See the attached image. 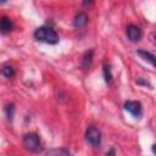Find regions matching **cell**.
<instances>
[{
	"mask_svg": "<svg viewBox=\"0 0 156 156\" xmlns=\"http://www.w3.org/2000/svg\"><path fill=\"white\" fill-rule=\"evenodd\" d=\"M151 150H152V152L156 155V144L155 145H152V147H151Z\"/></svg>",
	"mask_w": 156,
	"mask_h": 156,
	"instance_id": "obj_15",
	"label": "cell"
},
{
	"mask_svg": "<svg viewBox=\"0 0 156 156\" xmlns=\"http://www.w3.org/2000/svg\"><path fill=\"white\" fill-rule=\"evenodd\" d=\"M34 38L38 40V41H41V43H46V44H57L58 43V35L57 33L51 28V27H46V26H43V27H39L35 29L34 32Z\"/></svg>",
	"mask_w": 156,
	"mask_h": 156,
	"instance_id": "obj_1",
	"label": "cell"
},
{
	"mask_svg": "<svg viewBox=\"0 0 156 156\" xmlns=\"http://www.w3.org/2000/svg\"><path fill=\"white\" fill-rule=\"evenodd\" d=\"M2 74L6 77V78H12L15 76V69L12 68V66L10 65H5L2 67Z\"/></svg>",
	"mask_w": 156,
	"mask_h": 156,
	"instance_id": "obj_11",
	"label": "cell"
},
{
	"mask_svg": "<svg viewBox=\"0 0 156 156\" xmlns=\"http://www.w3.org/2000/svg\"><path fill=\"white\" fill-rule=\"evenodd\" d=\"M13 113H15V105H13V104L7 105V106H6V116H7V119H9V121H12Z\"/></svg>",
	"mask_w": 156,
	"mask_h": 156,
	"instance_id": "obj_13",
	"label": "cell"
},
{
	"mask_svg": "<svg viewBox=\"0 0 156 156\" xmlns=\"http://www.w3.org/2000/svg\"><path fill=\"white\" fill-rule=\"evenodd\" d=\"M124 110L128 111L130 115H133L134 117H140L143 115V106L139 101H133V100H128L124 102L123 105Z\"/></svg>",
	"mask_w": 156,
	"mask_h": 156,
	"instance_id": "obj_4",
	"label": "cell"
},
{
	"mask_svg": "<svg viewBox=\"0 0 156 156\" xmlns=\"http://www.w3.org/2000/svg\"><path fill=\"white\" fill-rule=\"evenodd\" d=\"M12 27H13L12 21L10 18H7V17H2V20H1V33L2 34L9 33L12 29Z\"/></svg>",
	"mask_w": 156,
	"mask_h": 156,
	"instance_id": "obj_9",
	"label": "cell"
},
{
	"mask_svg": "<svg viewBox=\"0 0 156 156\" xmlns=\"http://www.w3.org/2000/svg\"><path fill=\"white\" fill-rule=\"evenodd\" d=\"M22 143H23V146L26 150H28L29 152H40L41 151V141H40V138L37 133H27L23 135V139H22Z\"/></svg>",
	"mask_w": 156,
	"mask_h": 156,
	"instance_id": "obj_2",
	"label": "cell"
},
{
	"mask_svg": "<svg viewBox=\"0 0 156 156\" xmlns=\"http://www.w3.org/2000/svg\"><path fill=\"white\" fill-rule=\"evenodd\" d=\"M136 54L141 58H144L145 61H147L149 63H151L154 67H156V55H154V54H151V52H149L146 50H138Z\"/></svg>",
	"mask_w": 156,
	"mask_h": 156,
	"instance_id": "obj_7",
	"label": "cell"
},
{
	"mask_svg": "<svg viewBox=\"0 0 156 156\" xmlns=\"http://www.w3.org/2000/svg\"><path fill=\"white\" fill-rule=\"evenodd\" d=\"M93 54H94L93 50H88V51L83 55V58H82V67H83V68H89V67L91 66V62H93Z\"/></svg>",
	"mask_w": 156,
	"mask_h": 156,
	"instance_id": "obj_8",
	"label": "cell"
},
{
	"mask_svg": "<svg viewBox=\"0 0 156 156\" xmlns=\"http://www.w3.org/2000/svg\"><path fill=\"white\" fill-rule=\"evenodd\" d=\"M85 140L91 146H99L101 143V132L95 127L88 128L85 132Z\"/></svg>",
	"mask_w": 156,
	"mask_h": 156,
	"instance_id": "obj_3",
	"label": "cell"
},
{
	"mask_svg": "<svg viewBox=\"0 0 156 156\" xmlns=\"http://www.w3.org/2000/svg\"><path fill=\"white\" fill-rule=\"evenodd\" d=\"M93 1H94V0H83V6H88V5H90Z\"/></svg>",
	"mask_w": 156,
	"mask_h": 156,
	"instance_id": "obj_14",
	"label": "cell"
},
{
	"mask_svg": "<svg viewBox=\"0 0 156 156\" xmlns=\"http://www.w3.org/2000/svg\"><path fill=\"white\" fill-rule=\"evenodd\" d=\"M127 37H128V39L130 41H134L135 43V41H139L141 39L143 32H141V29L138 26H135V24H128V27H127Z\"/></svg>",
	"mask_w": 156,
	"mask_h": 156,
	"instance_id": "obj_5",
	"label": "cell"
},
{
	"mask_svg": "<svg viewBox=\"0 0 156 156\" xmlns=\"http://www.w3.org/2000/svg\"><path fill=\"white\" fill-rule=\"evenodd\" d=\"M46 154L48 155H62V156H67L71 152L67 149H52V150H49Z\"/></svg>",
	"mask_w": 156,
	"mask_h": 156,
	"instance_id": "obj_12",
	"label": "cell"
},
{
	"mask_svg": "<svg viewBox=\"0 0 156 156\" xmlns=\"http://www.w3.org/2000/svg\"><path fill=\"white\" fill-rule=\"evenodd\" d=\"M88 21H89L88 16H87L84 12H79V13H78V15H76V17H74L73 26H74L76 28H83V27H85V26H87Z\"/></svg>",
	"mask_w": 156,
	"mask_h": 156,
	"instance_id": "obj_6",
	"label": "cell"
},
{
	"mask_svg": "<svg viewBox=\"0 0 156 156\" xmlns=\"http://www.w3.org/2000/svg\"><path fill=\"white\" fill-rule=\"evenodd\" d=\"M0 2H1V4H5V2H6V0H0Z\"/></svg>",
	"mask_w": 156,
	"mask_h": 156,
	"instance_id": "obj_16",
	"label": "cell"
},
{
	"mask_svg": "<svg viewBox=\"0 0 156 156\" xmlns=\"http://www.w3.org/2000/svg\"><path fill=\"white\" fill-rule=\"evenodd\" d=\"M104 76H105V82L107 84H111L112 83V73H111V67L108 65H105L104 66Z\"/></svg>",
	"mask_w": 156,
	"mask_h": 156,
	"instance_id": "obj_10",
	"label": "cell"
}]
</instances>
